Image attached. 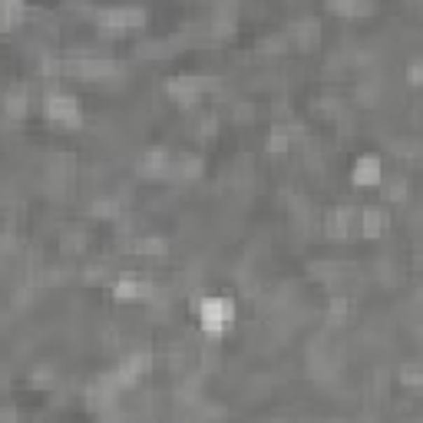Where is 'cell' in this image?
Masks as SVG:
<instances>
[{"instance_id": "obj_1", "label": "cell", "mask_w": 423, "mask_h": 423, "mask_svg": "<svg viewBox=\"0 0 423 423\" xmlns=\"http://www.w3.org/2000/svg\"><path fill=\"white\" fill-rule=\"evenodd\" d=\"M199 317H202V328H205V334H212V338H222L225 328H228V324H232V317H235V305H232L228 298H202Z\"/></svg>"}, {"instance_id": "obj_2", "label": "cell", "mask_w": 423, "mask_h": 423, "mask_svg": "<svg viewBox=\"0 0 423 423\" xmlns=\"http://www.w3.org/2000/svg\"><path fill=\"white\" fill-rule=\"evenodd\" d=\"M96 24L103 27V34H126V30H139L146 24V11L142 7H109V11L96 13Z\"/></svg>"}, {"instance_id": "obj_3", "label": "cell", "mask_w": 423, "mask_h": 423, "mask_svg": "<svg viewBox=\"0 0 423 423\" xmlns=\"http://www.w3.org/2000/svg\"><path fill=\"white\" fill-rule=\"evenodd\" d=\"M67 70L83 76V80H109L119 73V63L109 57H83V60H73L67 63Z\"/></svg>"}, {"instance_id": "obj_4", "label": "cell", "mask_w": 423, "mask_h": 423, "mask_svg": "<svg viewBox=\"0 0 423 423\" xmlns=\"http://www.w3.org/2000/svg\"><path fill=\"white\" fill-rule=\"evenodd\" d=\"M205 90H209V80L205 76H176V80L165 83V93L172 96L179 106H195V99Z\"/></svg>"}, {"instance_id": "obj_5", "label": "cell", "mask_w": 423, "mask_h": 423, "mask_svg": "<svg viewBox=\"0 0 423 423\" xmlns=\"http://www.w3.org/2000/svg\"><path fill=\"white\" fill-rule=\"evenodd\" d=\"M47 119L53 123H63V126H80V103L67 93H53L47 96V106H43Z\"/></svg>"}, {"instance_id": "obj_6", "label": "cell", "mask_w": 423, "mask_h": 423, "mask_svg": "<svg viewBox=\"0 0 423 423\" xmlns=\"http://www.w3.org/2000/svg\"><path fill=\"white\" fill-rule=\"evenodd\" d=\"M354 186L357 188H370V186H380V179H384V165H380V155H361L357 165H354Z\"/></svg>"}, {"instance_id": "obj_7", "label": "cell", "mask_w": 423, "mask_h": 423, "mask_svg": "<svg viewBox=\"0 0 423 423\" xmlns=\"http://www.w3.org/2000/svg\"><path fill=\"white\" fill-rule=\"evenodd\" d=\"M169 165H172V155L165 153V149H149V153L136 162V172H139L142 179H165L169 176Z\"/></svg>"}, {"instance_id": "obj_8", "label": "cell", "mask_w": 423, "mask_h": 423, "mask_svg": "<svg viewBox=\"0 0 423 423\" xmlns=\"http://www.w3.org/2000/svg\"><path fill=\"white\" fill-rule=\"evenodd\" d=\"M357 225V212L351 209V205H344V209H334L328 215V225H324V232H328L331 238H347L351 235V228Z\"/></svg>"}, {"instance_id": "obj_9", "label": "cell", "mask_w": 423, "mask_h": 423, "mask_svg": "<svg viewBox=\"0 0 423 423\" xmlns=\"http://www.w3.org/2000/svg\"><path fill=\"white\" fill-rule=\"evenodd\" d=\"M357 225H361V232H364L367 238H380L384 228H387V212L367 205L364 212H357Z\"/></svg>"}, {"instance_id": "obj_10", "label": "cell", "mask_w": 423, "mask_h": 423, "mask_svg": "<svg viewBox=\"0 0 423 423\" xmlns=\"http://www.w3.org/2000/svg\"><path fill=\"white\" fill-rule=\"evenodd\" d=\"M113 294L119 301H146V298H153V288L139 278H123V282L113 284Z\"/></svg>"}, {"instance_id": "obj_11", "label": "cell", "mask_w": 423, "mask_h": 423, "mask_svg": "<svg viewBox=\"0 0 423 423\" xmlns=\"http://www.w3.org/2000/svg\"><path fill=\"white\" fill-rule=\"evenodd\" d=\"M169 176L172 179H199L202 176V159L199 155H176L169 165Z\"/></svg>"}, {"instance_id": "obj_12", "label": "cell", "mask_w": 423, "mask_h": 423, "mask_svg": "<svg viewBox=\"0 0 423 423\" xmlns=\"http://www.w3.org/2000/svg\"><path fill=\"white\" fill-rule=\"evenodd\" d=\"M291 36L301 50H311L317 40H321V27H317L314 20H301L298 27H291Z\"/></svg>"}, {"instance_id": "obj_13", "label": "cell", "mask_w": 423, "mask_h": 423, "mask_svg": "<svg viewBox=\"0 0 423 423\" xmlns=\"http://www.w3.org/2000/svg\"><path fill=\"white\" fill-rule=\"evenodd\" d=\"M4 109H7L11 119H24L27 113H30V96H27L24 90H13V93H7V99H4Z\"/></svg>"}, {"instance_id": "obj_14", "label": "cell", "mask_w": 423, "mask_h": 423, "mask_svg": "<svg viewBox=\"0 0 423 423\" xmlns=\"http://www.w3.org/2000/svg\"><path fill=\"white\" fill-rule=\"evenodd\" d=\"M165 238H159V235H142L136 245H132V251L136 255H149V258H159V255H165Z\"/></svg>"}, {"instance_id": "obj_15", "label": "cell", "mask_w": 423, "mask_h": 423, "mask_svg": "<svg viewBox=\"0 0 423 423\" xmlns=\"http://www.w3.org/2000/svg\"><path fill=\"white\" fill-rule=\"evenodd\" d=\"M123 364L132 367L136 374H149V370H153V351H136V354H130Z\"/></svg>"}, {"instance_id": "obj_16", "label": "cell", "mask_w": 423, "mask_h": 423, "mask_svg": "<svg viewBox=\"0 0 423 423\" xmlns=\"http://www.w3.org/2000/svg\"><path fill=\"white\" fill-rule=\"evenodd\" d=\"M268 149H271V153H284V149H291V130H275V132H271Z\"/></svg>"}, {"instance_id": "obj_17", "label": "cell", "mask_w": 423, "mask_h": 423, "mask_svg": "<svg viewBox=\"0 0 423 423\" xmlns=\"http://www.w3.org/2000/svg\"><path fill=\"white\" fill-rule=\"evenodd\" d=\"M384 195H387L390 202H403L407 199V179H390L387 188H384Z\"/></svg>"}, {"instance_id": "obj_18", "label": "cell", "mask_w": 423, "mask_h": 423, "mask_svg": "<svg viewBox=\"0 0 423 423\" xmlns=\"http://www.w3.org/2000/svg\"><path fill=\"white\" fill-rule=\"evenodd\" d=\"M347 298H334V301H331V307H328V321L331 324H341L344 317H347Z\"/></svg>"}, {"instance_id": "obj_19", "label": "cell", "mask_w": 423, "mask_h": 423, "mask_svg": "<svg viewBox=\"0 0 423 423\" xmlns=\"http://www.w3.org/2000/svg\"><path fill=\"white\" fill-rule=\"evenodd\" d=\"M420 380H423V374H420V367H417V364L400 367V384H407V387H420Z\"/></svg>"}, {"instance_id": "obj_20", "label": "cell", "mask_w": 423, "mask_h": 423, "mask_svg": "<svg viewBox=\"0 0 423 423\" xmlns=\"http://www.w3.org/2000/svg\"><path fill=\"white\" fill-rule=\"evenodd\" d=\"M116 212H119V205L113 199H99L93 205V215L96 219H116Z\"/></svg>"}, {"instance_id": "obj_21", "label": "cell", "mask_w": 423, "mask_h": 423, "mask_svg": "<svg viewBox=\"0 0 423 423\" xmlns=\"http://www.w3.org/2000/svg\"><path fill=\"white\" fill-rule=\"evenodd\" d=\"M199 130H202V136H212V132L219 130V119H215V116H205V119L199 123Z\"/></svg>"}, {"instance_id": "obj_22", "label": "cell", "mask_w": 423, "mask_h": 423, "mask_svg": "<svg viewBox=\"0 0 423 423\" xmlns=\"http://www.w3.org/2000/svg\"><path fill=\"white\" fill-rule=\"evenodd\" d=\"M420 76H423V70H420V63H417V60H413L410 63V70H407V80L413 83V86H417V83H420Z\"/></svg>"}, {"instance_id": "obj_23", "label": "cell", "mask_w": 423, "mask_h": 423, "mask_svg": "<svg viewBox=\"0 0 423 423\" xmlns=\"http://www.w3.org/2000/svg\"><path fill=\"white\" fill-rule=\"evenodd\" d=\"M347 4H351V0H328V7H331L334 13H341V17L347 13Z\"/></svg>"}]
</instances>
